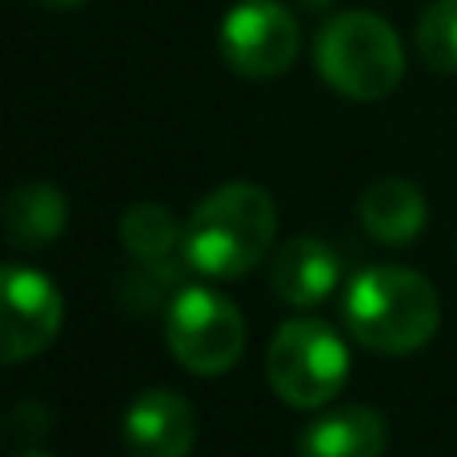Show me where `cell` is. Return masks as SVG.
Masks as SVG:
<instances>
[{"mask_svg":"<svg viewBox=\"0 0 457 457\" xmlns=\"http://www.w3.org/2000/svg\"><path fill=\"white\" fill-rule=\"evenodd\" d=\"M277 237V205L261 185L233 181L213 189L185 225V253L189 269L237 281L269 253Z\"/></svg>","mask_w":457,"mask_h":457,"instance_id":"6da1fadb","label":"cell"},{"mask_svg":"<svg viewBox=\"0 0 457 457\" xmlns=\"http://www.w3.org/2000/svg\"><path fill=\"white\" fill-rule=\"evenodd\" d=\"M345 325L365 349L402 357L429 345L442 325L437 289L402 265H373L345 293Z\"/></svg>","mask_w":457,"mask_h":457,"instance_id":"7a4b0ae2","label":"cell"},{"mask_svg":"<svg viewBox=\"0 0 457 457\" xmlns=\"http://www.w3.org/2000/svg\"><path fill=\"white\" fill-rule=\"evenodd\" d=\"M313 64L333 93L349 101H381L405 77L397 32L373 12H341L317 32Z\"/></svg>","mask_w":457,"mask_h":457,"instance_id":"3957f363","label":"cell"},{"mask_svg":"<svg viewBox=\"0 0 457 457\" xmlns=\"http://www.w3.org/2000/svg\"><path fill=\"white\" fill-rule=\"evenodd\" d=\"M265 373L285 405L321 410L345 389L349 349L333 325L317 321V317H293L269 341Z\"/></svg>","mask_w":457,"mask_h":457,"instance_id":"277c9868","label":"cell"},{"mask_svg":"<svg viewBox=\"0 0 457 457\" xmlns=\"http://www.w3.org/2000/svg\"><path fill=\"white\" fill-rule=\"evenodd\" d=\"M165 341L189 373L221 378L245 353V317L225 293L209 285H185L169 305Z\"/></svg>","mask_w":457,"mask_h":457,"instance_id":"5b68a950","label":"cell"},{"mask_svg":"<svg viewBox=\"0 0 457 457\" xmlns=\"http://www.w3.org/2000/svg\"><path fill=\"white\" fill-rule=\"evenodd\" d=\"M301 29L281 0H241L221 21V56L249 80H273L297 61Z\"/></svg>","mask_w":457,"mask_h":457,"instance_id":"8992f818","label":"cell"},{"mask_svg":"<svg viewBox=\"0 0 457 457\" xmlns=\"http://www.w3.org/2000/svg\"><path fill=\"white\" fill-rule=\"evenodd\" d=\"M4 333H0V349L4 361H29V357L45 353L56 341L64 325V301L61 289L48 281L45 273L24 265H8L4 269Z\"/></svg>","mask_w":457,"mask_h":457,"instance_id":"52a82bcc","label":"cell"},{"mask_svg":"<svg viewBox=\"0 0 457 457\" xmlns=\"http://www.w3.org/2000/svg\"><path fill=\"white\" fill-rule=\"evenodd\" d=\"M129 457H189L197 445V413L177 389H145L120 421Z\"/></svg>","mask_w":457,"mask_h":457,"instance_id":"ba28073f","label":"cell"},{"mask_svg":"<svg viewBox=\"0 0 457 457\" xmlns=\"http://www.w3.org/2000/svg\"><path fill=\"white\" fill-rule=\"evenodd\" d=\"M341 277V261L321 237H293L273 257V289L285 305L313 309L333 293Z\"/></svg>","mask_w":457,"mask_h":457,"instance_id":"9c48e42d","label":"cell"},{"mask_svg":"<svg viewBox=\"0 0 457 457\" xmlns=\"http://www.w3.org/2000/svg\"><path fill=\"white\" fill-rule=\"evenodd\" d=\"M386 418L370 405H341L301 429L297 457H381L386 453Z\"/></svg>","mask_w":457,"mask_h":457,"instance_id":"30bf717a","label":"cell"},{"mask_svg":"<svg viewBox=\"0 0 457 457\" xmlns=\"http://www.w3.org/2000/svg\"><path fill=\"white\" fill-rule=\"evenodd\" d=\"M361 225L381 245H410L426 228V193L405 177H378L361 193Z\"/></svg>","mask_w":457,"mask_h":457,"instance_id":"8fae6325","label":"cell"},{"mask_svg":"<svg viewBox=\"0 0 457 457\" xmlns=\"http://www.w3.org/2000/svg\"><path fill=\"white\" fill-rule=\"evenodd\" d=\"M120 245L145 269H153L161 281H181V265H189L185 257L177 261V253H185V237L177 228L173 213L165 205H153V201L125 209V217H120Z\"/></svg>","mask_w":457,"mask_h":457,"instance_id":"7c38bea8","label":"cell"},{"mask_svg":"<svg viewBox=\"0 0 457 457\" xmlns=\"http://www.w3.org/2000/svg\"><path fill=\"white\" fill-rule=\"evenodd\" d=\"M69 225V197L48 181H29L8 197L4 228L16 249H48Z\"/></svg>","mask_w":457,"mask_h":457,"instance_id":"4fadbf2b","label":"cell"},{"mask_svg":"<svg viewBox=\"0 0 457 457\" xmlns=\"http://www.w3.org/2000/svg\"><path fill=\"white\" fill-rule=\"evenodd\" d=\"M418 53L434 72H457V0H434L421 12Z\"/></svg>","mask_w":457,"mask_h":457,"instance_id":"5bb4252c","label":"cell"},{"mask_svg":"<svg viewBox=\"0 0 457 457\" xmlns=\"http://www.w3.org/2000/svg\"><path fill=\"white\" fill-rule=\"evenodd\" d=\"M37 4H45V8H80L85 0H37Z\"/></svg>","mask_w":457,"mask_h":457,"instance_id":"9a60e30c","label":"cell"},{"mask_svg":"<svg viewBox=\"0 0 457 457\" xmlns=\"http://www.w3.org/2000/svg\"><path fill=\"white\" fill-rule=\"evenodd\" d=\"M301 4H305V8H325L329 0H301Z\"/></svg>","mask_w":457,"mask_h":457,"instance_id":"2e32d148","label":"cell"},{"mask_svg":"<svg viewBox=\"0 0 457 457\" xmlns=\"http://www.w3.org/2000/svg\"><path fill=\"white\" fill-rule=\"evenodd\" d=\"M21 457H48V453H32V450H29V453H21Z\"/></svg>","mask_w":457,"mask_h":457,"instance_id":"e0dca14e","label":"cell"}]
</instances>
